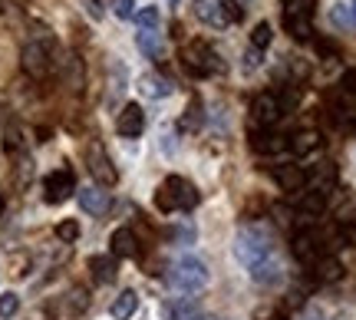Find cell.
I'll return each instance as SVG.
<instances>
[{"mask_svg":"<svg viewBox=\"0 0 356 320\" xmlns=\"http://www.w3.org/2000/svg\"><path fill=\"white\" fill-rule=\"evenodd\" d=\"M234 257L241 261L248 278L261 287H274L284 278V264H280L277 251H274V238L264 225H241L234 234Z\"/></svg>","mask_w":356,"mask_h":320,"instance_id":"1","label":"cell"},{"mask_svg":"<svg viewBox=\"0 0 356 320\" xmlns=\"http://www.w3.org/2000/svg\"><path fill=\"white\" fill-rule=\"evenodd\" d=\"M195 205H198V189L191 182L178 179V175L165 179L159 185V192H155V208L165 211V215H172V211H191Z\"/></svg>","mask_w":356,"mask_h":320,"instance_id":"2","label":"cell"},{"mask_svg":"<svg viewBox=\"0 0 356 320\" xmlns=\"http://www.w3.org/2000/svg\"><path fill=\"white\" fill-rule=\"evenodd\" d=\"M168 284H172L175 291H185V294H195V291H202L204 284H208V264H204L202 257H195V255L178 257L175 264H172V274H168Z\"/></svg>","mask_w":356,"mask_h":320,"instance_id":"3","label":"cell"},{"mask_svg":"<svg viewBox=\"0 0 356 320\" xmlns=\"http://www.w3.org/2000/svg\"><path fill=\"white\" fill-rule=\"evenodd\" d=\"M181 63H185V70L191 77H211V73H218L225 66L221 56L215 53V47L204 43V40H191L188 47L181 50Z\"/></svg>","mask_w":356,"mask_h":320,"instance_id":"4","label":"cell"},{"mask_svg":"<svg viewBox=\"0 0 356 320\" xmlns=\"http://www.w3.org/2000/svg\"><path fill=\"white\" fill-rule=\"evenodd\" d=\"M195 17L208 26H231L241 20V7L234 0H195Z\"/></svg>","mask_w":356,"mask_h":320,"instance_id":"5","label":"cell"},{"mask_svg":"<svg viewBox=\"0 0 356 320\" xmlns=\"http://www.w3.org/2000/svg\"><path fill=\"white\" fill-rule=\"evenodd\" d=\"M86 168H89V175L96 179V185H102V189L119 182V172H115L113 159L106 155V149H102L99 142H89L86 145Z\"/></svg>","mask_w":356,"mask_h":320,"instance_id":"6","label":"cell"},{"mask_svg":"<svg viewBox=\"0 0 356 320\" xmlns=\"http://www.w3.org/2000/svg\"><path fill=\"white\" fill-rule=\"evenodd\" d=\"M73 192H76V179H73L70 168H56V172H50V175L43 179V202H47V205H60V202H66Z\"/></svg>","mask_w":356,"mask_h":320,"instance_id":"7","label":"cell"},{"mask_svg":"<svg viewBox=\"0 0 356 320\" xmlns=\"http://www.w3.org/2000/svg\"><path fill=\"white\" fill-rule=\"evenodd\" d=\"M20 66H24L26 77L43 79L47 73H50V43H43V40L26 43L24 53H20Z\"/></svg>","mask_w":356,"mask_h":320,"instance_id":"8","label":"cell"},{"mask_svg":"<svg viewBox=\"0 0 356 320\" xmlns=\"http://www.w3.org/2000/svg\"><path fill=\"white\" fill-rule=\"evenodd\" d=\"M280 103L274 93H261V96H254V103H251V129L254 132H264V129H270L274 122L280 119Z\"/></svg>","mask_w":356,"mask_h":320,"instance_id":"9","label":"cell"},{"mask_svg":"<svg viewBox=\"0 0 356 320\" xmlns=\"http://www.w3.org/2000/svg\"><path fill=\"white\" fill-rule=\"evenodd\" d=\"M291 251L300 264H310V268H314L320 261V251H323V234H317V231H297L291 241Z\"/></svg>","mask_w":356,"mask_h":320,"instance_id":"10","label":"cell"},{"mask_svg":"<svg viewBox=\"0 0 356 320\" xmlns=\"http://www.w3.org/2000/svg\"><path fill=\"white\" fill-rule=\"evenodd\" d=\"M142 129H145V113H142L139 103H126L122 106V113L115 115V132L122 136V139H139Z\"/></svg>","mask_w":356,"mask_h":320,"instance_id":"11","label":"cell"},{"mask_svg":"<svg viewBox=\"0 0 356 320\" xmlns=\"http://www.w3.org/2000/svg\"><path fill=\"white\" fill-rule=\"evenodd\" d=\"M76 198H79V208L86 211V215H106L109 211V192L102 189V185H86V189H79L76 192Z\"/></svg>","mask_w":356,"mask_h":320,"instance_id":"12","label":"cell"},{"mask_svg":"<svg viewBox=\"0 0 356 320\" xmlns=\"http://www.w3.org/2000/svg\"><path fill=\"white\" fill-rule=\"evenodd\" d=\"M136 47H139L142 56H149L155 63L165 60V43H162V33H159V30H139V33H136Z\"/></svg>","mask_w":356,"mask_h":320,"instance_id":"13","label":"cell"},{"mask_svg":"<svg viewBox=\"0 0 356 320\" xmlns=\"http://www.w3.org/2000/svg\"><path fill=\"white\" fill-rule=\"evenodd\" d=\"M320 145H323V136H320L317 129H300V132H293L291 139H287V149L293 155H310V152H317Z\"/></svg>","mask_w":356,"mask_h":320,"instance_id":"14","label":"cell"},{"mask_svg":"<svg viewBox=\"0 0 356 320\" xmlns=\"http://www.w3.org/2000/svg\"><path fill=\"white\" fill-rule=\"evenodd\" d=\"M139 90L142 96H149V99H165V96H172V79L162 77V73H145V77L139 79Z\"/></svg>","mask_w":356,"mask_h":320,"instance_id":"15","label":"cell"},{"mask_svg":"<svg viewBox=\"0 0 356 320\" xmlns=\"http://www.w3.org/2000/svg\"><path fill=\"white\" fill-rule=\"evenodd\" d=\"M274 179H277V185L284 192H300L307 185V168L304 166H280Z\"/></svg>","mask_w":356,"mask_h":320,"instance_id":"16","label":"cell"},{"mask_svg":"<svg viewBox=\"0 0 356 320\" xmlns=\"http://www.w3.org/2000/svg\"><path fill=\"white\" fill-rule=\"evenodd\" d=\"M251 149H254L257 155H274V152H280V149H287V139L277 136V132H270V129H264V132H254V136H251Z\"/></svg>","mask_w":356,"mask_h":320,"instance_id":"17","label":"cell"},{"mask_svg":"<svg viewBox=\"0 0 356 320\" xmlns=\"http://www.w3.org/2000/svg\"><path fill=\"white\" fill-rule=\"evenodd\" d=\"M109 244H113V257H136L139 255V241H136V234H132L129 228L113 231Z\"/></svg>","mask_w":356,"mask_h":320,"instance_id":"18","label":"cell"},{"mask_svg":"<svg viewBox=\"0 0 356 320\" xmlns=\"http://www.w3.org/2000/svg\"><path fill=\"white\" fill-rule=\"evenodd\" d=\"M136 310H139V294H136V291H122V294L113 301L109 317H113V320H129Z\"/></svg>","mask_w":356,"mask_h":320,"instance_id":"19","label":"cell"},{"mask_svg":"<svg viewBox=\"0 0 356 320\" xmlns=\"http://www.w3.org/2000/svg\"><path fill=\"white\" fill-rule=\"evenodd\" d=\"M314 278H317L320 284H333V281H340V278H343V264H340V261H337L333 255L320 257L317 264H314Z\"/></svg>","mask_w":356,"mask_h":320,"instance_id":"20","label":"cell"},{"mask_svg":"<svg viewBox=\"0 0 356 320\" xmlns=\"http://www.w3.org/2000/svg\"><path fill=\"white\" fill-rule=\"evenodd\" d=\"M198 314H202V307H198V301H191V297H181L175 304H165L168 320H195Z\"/></svg>","mask_w":356,"mask_h":320,"instance_id":"21","label":"cell"},{"mask_svg":"<svg viewBox=\"0 0 356 320\" xmlns=\"http://www.w3.org/2000/svg\"><path fill=\"white\" fill-rule=\"evenodd\" d=\"M89 271H92V281L96 284H109L115 278V257L109 255H96L92 261H89Z\"/></svg>","mask_w":356,"mask_h":320,"instance_id":"22","label":"cell"},{"mask_svg":"<svg viewBox=\"0 0 356 320\" xmlns=\"http://www.w3.org/2000/svg\"><path fill=\"white\" fill-rule=\"evenodd\" d=\"M323 208H327V195L307 192V195H300V202H297V215L300 218H317V215H323Z\"/></svg>","mask_w":356,"mask_h":320,"instance_id":"23","label":"cell"},{"mask_svg":"<svg viewBox=\"0 0 356 320\" xmlns=\"http://www.w3.org/2000/svg\"><path fill=\"white\" fill-rule=\"evenodd\" d=\"M337 182V168L330 166V162H323V166L314 172V192H320V195H327L330 192V185Z\"/></svg>","mask_w":356,"mask_h":320,"instance_id":"24","label":"cell"},{"mask_svg":"<svg viewBox=\"0 0 356 320\" xmlns=\"http://www.w3.org/2000/svg\"><path fill=\"white\" fill-rule=\"evenodd\" d=\"M287 24V33L293 40H310L314 37V26H310V17H291V20H284Z\"/></svg>","mask_w":356,"mask_h":320,"instance_id":"25","label":"cell"},{"mask_svg":"<svg viewBox=\"0 0 356 320\" xmlns=\"http://www.w3.org/2000/svg\"><path fill=\"white\" fill-rule=\"evenodd\" d=\"M314 13V0H284V20L291 17H310Z\"/></svg>","mask_w":356,"mask_h":320,"instance_id":"26","label":"cell"},{"mask_svg":"<svg viewBox=\"0 0 356 320\" xmlns=\"http://www.w3.org/2000/svg\"><path fill=\"white\" fill-rule=\"evenodd\" d=\"M330 24L337 26V30H350V26H353V20H350V3H343V0L333 3L330 7Z\"/></svg>","mask_w":356,"mask_h":320,"instance_id":"27","label":"cell"},{"mask_svg":"<svg viewBox=\"0 0 356 320\" xmlns=\"http://www.w3.org/2000/svg\"><path fill=\"white\" fill-rule=\"evenodd\" d=\"M159 7H142V10H136V24H139V30H159Z\"/></svg>","mask_w":356,"mask_h":320,"instance_id":"28","label":"cell"},{"mask_svg":"<svg viewBox=\"0 0 356 320\" xmlns=\"http://www.w3.org/2000/svg\"><path fill=\"white\" fill-rule=\"evenodd\" d=\"M204 122V109H202V99H191L188 109H185V119H181V126L185 129H198Z\"/></svg>","mask_w":356,"mask_h":320,"instance_id":"29","label":"cell"},{"mask_svg":"<svg viewBox=\"0 0 356 320\" xmlns=\"http://www.w3.org/2000/svg\"><path fill=\"white\" fill-rule=\"evenodd\" d=\"M270 40H274L270 24H257L254 33H251V47H254V50H264V47H270Z\"/></svg>","mask_w":356,"mask_h":320,"instance_id":"30","label":"cell"},{"mask_svg":"<svg viewBox=\"0 0 356 320\" xmlns=\"http://www.w3.org/2000/svg\"><path fill=\"white\" fill-rule=\"evenodd\" d=\"M56 238H60L63 244H73V241L79 238V225L73 221V218H66V221H60V225H56Z\"/></svg>","mask_w":356,"mask_h":320,"instance_id":"31","label":"cell"},{"mask_svg":"<svg viewBox=\"0 0 356 320\" xmlns=\"http://www.w3.org/2000/svg\"><path fill=\"white\" fill-rule=\"evenodd\" d=\"M17 310H20V297L13 294V291L0 294V320H10Z\"/></svg>","mask_w":356,"mask_h":320,"instance_id":"32","label":"cell"},{"mask_svg":"<svg viewBox=\"0 0 356 320\" xmlns=\"http://www.w3.org/2000/svg\"><path fill=\"white\" fill-rule=\"evenodd\" d=\"M172 136H175V129L172 126H162V132H159V145H162V155H175V149H178V142H172Z\"/></svg>","mask_w":356,"mask_h":320,"instance_id":"33","label":"cell"},{"mask_svg":"<svg viewBox=\"0 0 356 320\" xmlns=\"http://www.w3.org/2000/svg\"><path fill=\"white\" fill-rule=\"evenodd\" d=\"M113 13L119 20H132L136 17V0H113Z\"/></svg>","mask_w":356,"mask_h":320,"instance_id":"34","label":"cell"},{"mask_svg":"<svg viewBox=\"0 0 356 320\" xmlns=\"http://www.w3.org/2000/svg\"><path fill=\"white\" fill-rule=\"evenodd\" d=\"M257 66H261V50L251 47V50L244 53V70H257Z\"/></svg>","mask_w":356,"mask_h":320,"instance_id":"35","label":"cell"},{"mask_svg":"<svg viewBox=\"0 0 356 320\" xmlns=\"http://www.w3.org/2000/svg\"><path fill=\"white\" fill-rule=\"evenodd\" d=\"M304 320H323V314H320L317 307H310V310H307V314H304Z\"/></svg>","mask_w":356,"mask_h":320,"instance_id":"36","label":"cell"},{"mask_svg":"<svg viewBox=\"0 0 356 320\" xmlns=\"http://www.w3.org/2000/svg\"><path fill=\"white\" fill-rule=\"evenodd\" d=\"M350 20H353V26H356V0H350Z\"/></svg>","mask_w":356,"mask_h":320,"instance_id":"37","label":"cell"},{"mask_svg":"<svg viewBox=\"0 0 356 320\" xmlns=\"http://www.w3.org/2000/svg\"><path fill=\"white\" fill-rule=\"evenodd\" d=\"M195 320H225V317H215V314H198Z\"/></svg>","mask_w":356,"mask_h":320,"instance_id":"38","label":"cell"},{"mask_svg":"<svg viewBox=\"0 0 356 320\" xmlns=\"http://www.w3.org/2000/svg\"><path fill=\"white\" fill-rule=\"evenodd\" d=\"M0 211H3V198H0Z\"/></svg>","mask_w":356,"mask_h":320,"instance_id":"39","label":"cell"}]
</instances>
